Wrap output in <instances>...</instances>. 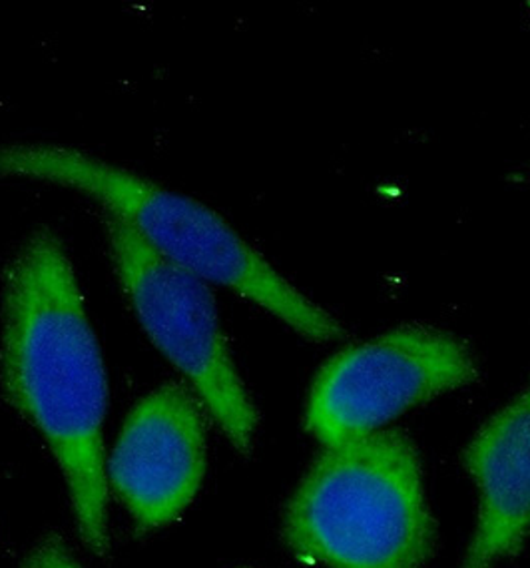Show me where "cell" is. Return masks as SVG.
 <instances>
[{"instance_id": "cell-6", "label": "cell", "mask_w": 530, "mask_h": 568, "mask_svg": "<svg viewBox=\"0 0 530 568\" xmlns=\"http://www.w3.org/2000/svg\"><path fill=\"white\" fill-rule=\"evenodd\" d=\"M206 473V409L180 382L134 405L106 465L109 485L140 530L176 520Z\"/></svg>"}, {"instance_id": "cell-8", "label": "cell", "mask_w": 530, "mask_h": 568, "mask_svg": "<svg viewBox=\"0 0 530 568\" xmlns=\"http://www.w3.org/2000/svg\"><path fill=\"white\" fill-rule=\"evenodd\" d=\"M22 568H82L67 540L47 535L32 547Z\"/></svg>"}, {"instance_id": "cell-7", "label": "cell", "mask_w": 530, "mask_h": 568, "mask_svg": "<svg viewBox=\"0 0 530 568\" xmlns=\"http://www.w3.org/2000/svg\"><path fill=\"white\" fill-rule=\"evenodd\" d=\"M462 463L479 489V515L461 568H492L530 537V382L472 437Z\"/></svg>"}, {"instance_id": "cell-2", "label": "cell", "mask_w": 530, "mask_h": 568, "mask_svg": "<svg viewBox=\"0 0 530 568\" xmlns=\"http://www.w3.org/2000/svg\"><path fill=\"white\" fill-rule=\"evenodd\" d=\"M0 178L74 190L129 224L167 262L256 304L295 334L312 342L344 335L334 315L287 282L216 210L196 197L59 144L0 146Z\"/></svg>"}, {"instance_id": "cell-3", "label": "cell", "mask_w": 530, "mask_h": 568, "mask_svg": "<svg viewBox=\"0 0 530 568\" xmlns=\"http://www.w3.org/2000/svg\"><path fill=\"white\" fill-rule=\"evenodd\" d=\"M284 540L315 567H427L437 525L411 437L381 429L325 447L285 507Z\"/></svg>"}, {"instance_id": "cell-4", "label": "cell", "mask_w": 530, "mask_h": 568, "mask_svg": "<svg viewBox=\"0 0 530 568\" xmlns=\"http://www.w3.org/2000/svg\"><path fill=\"white\" fill-rule=\"evenodd\" d=\"M114 274L132 312L239 455H252L257 409L217 314L210 284L156 254L120 217L102 212Z\"/></svg>"}, {"instance_id": "cell-5", "label": "cell", "mask_w": 530, "mask_h": 568, "mask_svg": "<svg viewBox=\"0 0 530 568\" xmlns=\"http://www.w3.org/2000/svg\"><path fill=\"white\" fill-rule=\"evenodd\" d=\"M469 345L429 325H405L334 355L315 377L305 427L324 447L381 432L385 423L477 379Z\"/></svg>"}, {"instance_id": "cell-1", "label": "cell", "mask_w": 530, "mask_h": 568, "mask_svg": "<svg viewBox=\"0 0 530 568\" xmlns=\"http://www.w3.org/2000/svg\"><path fill=\"white\" fill-rule=\"evenodd\" d=\"M0 314L4 397L59 463L82 542L106 557L109 379L74 267L50 227L34 230L10 255Z\"/></svg>"}]
</instances>
